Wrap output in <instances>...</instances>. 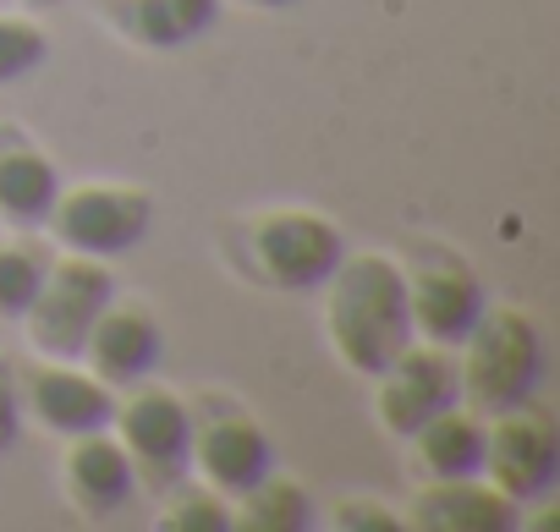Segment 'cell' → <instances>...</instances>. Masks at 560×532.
Listing matches in <instances>:
<instances>
[{
  "instance_id": "cell-18",
  "label": "cell",
  "mask_w": 560,
  "mask_h": 532,
  "mask_svg": "<svg viewBox=\"0 0 560 532\" xmlns=\"http://www.w3.org/2000/svg\"><path fill=\"white\" fill-rule=\"evenodd\" d=\"M231 505H242V510H231L236 532H308L314 527V494L280 472H269Z\"/></svg>"
},
{
  "instance_id": "cell-25",
  "label": "cell",
  "mask_w": 560,
  "mask_h": 532,
  "mask_svg": "<svg viewBox=\"0 0 560 532\" xmlns=\"http://www.w3.org/2000/svg\"><path fill=\"white\" fill-rule=\"evenodd\" d=\"M253 7H264V12H280V7H292V0H253Z\"/></svg>"
},
{
  "instance_id": "cell-14",
  "label": "cell",
  "mask_w": 560,
  "mask_h": 532,
  "mask_svg": "<svg viewBox=\"0 0 560 532\" xmlns=\"http://www.w3.org/2000/svg\"><path fill=\"white\" fill-rule=\"evenodd\" d=\"M192 466L203 472V483L225 499H242L253 483H264L275 472V445L253 417H220L209 428H192Z\"/></svg>"
},
{
  "instance_id": "cell-8",
  "label": "cell",
  "mask_w": 560,
  "mask_h": 532,
  "mask_svg": "<svg viewBox=\"0 0 560 532\" xmlns=\"http://www.w3.org/2000/svg\"><path fill=\"white\" fill-rule=\"evenodd\" d=\"M380 390H374V417H380V428L385 434H396V439H412L434 412H445V406H456L462 401V374H456V357L445 352V346H407L380 379H374Z\"/></svg>"
},
{
  "instance_id": "cell-12",
  "label": "cell",
  "mask_w": 560,
  "mask_h": 532,
  "mask_svg": "<svg viewBox=\"0 0 560 532\" xmlns=\"http://www.w3.org/2000/svg\"><path fill=\"white\" fill-rule=\"evenodd\" d=\"M160 357H165V330L138 303H110L83 341V363L105 385H138L160 368Z\"/></svg>"
},
{
  "instance_id": "cell-3",
  "label": "cell",
  "mask_w": 560,
  "mask_h": 532,
  "mask_svg": "<svg viewBox=\"0 0 560 532\" xmlns=\"http://www.w3.org/2000/svg\"><path fill=\"white\" fill-rule=\"evenodd\" d=\"M116 303V275L105 258H83V252H61L50 258V275L34 297V308L18 319L28 346L50 363H78L83 341L94 330V319Z\"/></svg>"
},
{
  "instance_id": "cell-4",
  "label": "cell",
  "mask_w": 560,
  "mask_h": 532,
  "mask_svg": "<svg viewBox=\"0 0 560 532\" xmlns=\"http://www.w3.org/2000/svg\"><path fill=\"white\" fill-rule=\"evenodd\" d=\"M341 258H347L341 225L314 209H269L247 230V263L275 292H319Z\"/></svg>"
},
{
  "instance_id": "cell-13",
  "label": "cell",
  "mask_w": 560,
  "mask_h": 532,
  "mask_svg": "<svg viewBox=\"0 0 560 532\" xmlns=\"http://www.w3.org/2000/svg\"><path fill=\"white\" fill-rule=\"evenodd\" d=\"M407 527H418V532H516L522 505L511 494H500L489 477H440V483L418 488Z\"/></svg>"
},
{
  "instance_id": "cell-2",
  "label": "cell",
  "mask_w": 560,
  "mask_h": 532,
  "mask_svg": "<svg viewBox=\"0 0 560 532\" xmlns=\"http://www.w3.org/2000/svg\"><path fill=\"white\" fill-rule=\"evenodd\" d=\"M462 346H467V357L456 363V374H462V395L478 417L516 412L538 395V385H544V335L527 314L483 308V319L472 324V335Z\"/></svg>"
},
{
  "instance_id": "cell-5",
  "label": "cell",
  "mask_w": 560,
  "mask_h": 532,
  "mask_svg": "<svg viewBox=\"0 0 560 532\" xmlns=\"http://www.w3.org/2000/svg\"><path fill=\"white\" fill-rule=\"evenodd\" d=\"M45 225L56 230L61 252H83V258L110 263L149 236L154 198L132 181H83V187H61Z\"/></svg>"
},
{
  "instance_id": "cell-9",
  "label": "cell",
  "mask_w": 560,
  "mask_h": 532,
  "mask_svg": "<svg viewBox=\"0 0 560 532\" xmlns=\"http://www.w3.org/2000/svg\"><path fill=\"white\" fill-rule=\"evenodd\" d=\"M407 308H412V335L418 341L456 352L472 335V324L483 319L489 297H483L478 275L462 270V263H429V270L407 275Z\"/></svg>"
},
{
  "instance_id": "cell-20",
  "label": "cell",
  "mask_w": 560,
  "mask_h": 532,
  "mask_svg": "<svg viewBox=\"0 0 560 532\" xmlns=\"http://www.w3.org/2000/svg\"><path fill=\"white\" fill-rule=\"evenodd\" d=\"M50 61V34L28 12H0V88L34 78Z\"/></svg>"
},
{
  "instance_id": "cell-23",
  "label": "cell",
  "mask_w": 560,
  "mask_h": 532,
  "mask_svg": "<svg viewBox=\"0 0 560 532\" xmlns=\"http://www.w3.org/2000/svg\"><path fill=\"white\" fill-rule=\"evenodd\" d=\"M341 527H385V532H390V527H401V521H396V516H385L374 499H352V505L341 510Z\"/></svg>"
},
{
  "instance_id": "cell-10",
  "label": "cell",
  "mask_w": 560,
  "mask_h": 532,
  "mask_svg": "<svg viewBox=\"0 0 560 532\" xmlns=\"http://www.w3.org/2000/svg\"><path fill=\"white\" fill-rule=\"evenodd\" d=\"M23 406L61 439H78V434H100L110 428L116 417V385H105L100 374L78 368V363H45L28 390H23Z\"/></svg>"
},
{
  "instance_id": "cell-6",
  "label": "cell",
  "mask_w": 560,
  "mask_h": 532,
  "mask_svg": "<svg viewBox=\"0 0 560 532\" xmlns=\"http://www.w3.org/2000/svg\"><path fill=\"white\" fill-rule=\"evenodd\" d=\"M121 450L132 456V472L138 483H149L154 494L187 483L192 472V412L182 395L160 390V385H132L127 401H116V417H110Z\"/></svg>"
},
{
  "instance_id": "cell-7",
  "label": "cell",
  "mask_w": 560,
  "mask_h": 532,
  "mask_svg": "<svg viewBox=\"0 0 560 532\" xmlns=\"http://www.w3.org/2000/svg\"><path fill=\"white\" fill-rule=\"evenodd\" d=\"M483 477L516 505L544 499L560 483V428L533 401L483 423Z\"/></svg>"
},
{
  "instance_id": "cell-1",
  "label": "cell",
  "mask_w": 560,
  "mask_h": 532,
  "mask_svg": "<svg viewBox=\"0 0 560 532\" xmlns=\"http://www.w3.org/2000/svg\"><path fill=\"white\" fill-rule=\"evenodd\" d=\"M325 292V330L336 357L380 379L418 335H412V308H407V270L385 252H347L336 275L319 286Z\"/></svg>"
},
{
  "instance_id": "cell-24",
  "label": "cell",
  "mask_w": 560,
  "mask_h": 532,
  "mask_svg": "<svg viewBox=\"0 0 560 532\" xmlns=\"http://www.w3.org/2000/svg\"><path fill=\"white\" fill-rule=\"evenodd\" d=\"M18 7H23L28 17H39V12H61V7H72V0H18Z\"/></svg>"
},
{
  "instance_id": "cell-19",
  "label": "cell",
  "mask_w": 560,
  "mask_h": 532,
  "mask_svg": "<svg viewBox=\"0 0 560 532\" xmlns=\"http://www.w3.org/2000/svg\"><path fill=\"white\" fill-rule=\"evenodd\" d=\"M45 275H50V252L45 247H34V241H7L0 247V319L18 324L34 308Z\"/></svg>"
},
{
  "instance_id": "cell-22",
  "label": "cell",
  "mask_w": 560,
  "mask_h": 532,
  "mask_svg": "<svg viewBox=\"0 0 560 532\" xmlns=\"http://www.w3.org/2000/svg\"><path fill=\"white\" fill-rule=\"evenodd\" d=\"M18 434H23V390L7 368H0V456L18 445Z\"/></svg>"
},
{
  "instance_id": "cell-21",
  "label": "cell",
  "mask_w": 560,
  "mask_h": 532,
  "mask_svg": "<svg viewBox=\"0 0 560 532\" xmlns=\"http://www.w3.org/2000/svg\"><path fill=\"white\" fill-rule=\"evenodd\" d=\"M182 488V483H176ZM160 527L165 532H231V499L214 494L209 483L203 488H182L165 510H160Z\"/></svg>"
},
{
  "instance_id": "cell-11",
  "label": "cell",
  "mask_w": 560,
  "mask_h": 532,
  "mask_svg": "<svg viewBox=\"0 0 560 532\" xmlns=\"http://www.w3.org/2000/svg\"><path fill=\"white\" fill-rule=\"evenodd\" d=\"M61 483H67V499H72V510H83V516H94V521H110V516H121V510L132 505V494H138L132 456L121 450V439H116L110 428L67 439Z\"/></svg>"
},
{
  "instance_id": "cell-17",
  "label": "cell",
  "mask_w": 560,
  "mask_h": 532,
  "mask_svg": "<svg viewBox=\"0 0 560 532\" xmlns=\"http://www.w3.org/2000/svg\"><path fill=\"white\" fill-rule=\"evenodd\" d=\"M56 198H61V170L50 165V154H39L34 143L0 149V220L34 230L50 220Z\"/></svg>"
},
{
  "instance_id": "cell-15",
  "label": "cell",
  "mask_w": 560,
  "mask_h": 532,
  "mask_svg": "<svg viewBox=\"0 0 560 532\" xmlns=\"http://www.w3.org/2000/svg\"><path fill=\"white\" fill-rule=\"evenodd\" d=\"M116 34L143 50H182L220 23V0H105Z\"/></svg>"
},
{
  "instance_id": "cell-16",
  "label": "cell",
  "mask_w": 560,
  "mask_h": 532,
  "mask_svg": "<svg viewBox=\"0 0 560 532\" xmlns=\"http://www.w3.org/2000/svg\"><path fill=\"white\" fill-rule=\"evenodd\" d=\"M412 461L423 472V483L440 477H483V417L467 406H445L434 412L418 434H412Z\"/></svg>"
}]
</instances>
